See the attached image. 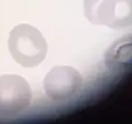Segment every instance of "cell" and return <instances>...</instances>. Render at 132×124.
Masks as SVG:
<instances>
[{"instance_id":"6da1fadb","label":"cell","mask_w":132,"mask_h":124,"mask_svg":"<svg viewBox=\"0 0 132 124\" xmlns=\"http://www.w3.org/2000/svg\"><path fill=\"white\" fill-rule=\"evenodd\" d=\"M7 47L13 60L24 68L40 65L49 49L41 32L29 24H20L10 32Z\"/></svg>"},{"instance_id":"7a4b0ae2","label":"cell","mask_w":132,"mask_h":124,"mask_svg":"<svg viewBox=\"0 0 132 124\" xmlns=\"http://www.w3.org/2000/svg\"><path fill=\"white\" fill-rule=\"evenodd\" d=\"M32 89L26 78L17 74L0 75V116L15 117L32 102Z\"/></svg>"},{"instance_id":"3957f363","label":"cell","mask_w":132,"mask_h":124,"mask_svg":"<svg viewBox=\"0 0 132 124\" xmlns=\"http://www.w3.org/2000/svg\"><path fill=\"white\" fill-rule=\"evenodd\" d=\"M43 90L49 99L61 102L74 98L81 90L84 77L71 66H55L43 78Z\"/></svg>"},{"instance_id":"277c9868","label":"cell","mask_w":132,"mask_h":124,"mask_svg":"<svg viewBox=\"0 0 132 124\" xmlns=\"http://www.w3.org/2000/svg\"><path fill=\"white\" fill-rule=\"evenodd\" d=\"M113 0H84V13L93 25H109Z\"/></svg>"},{"instance_id":"5b68a950","label":"cell","mask_w":132,"mask_h":124,"mask_svg":"<svg viewBox=\"0 0 132 124\" xmlns=\"http://www.w3.org/2000/svg\"><path fill=\"white\" fill-rule=\"evenodd\" d=\"M132 24V0H113L109 28L124 29Z\"/></svg>"},{"instance_id":"8992f818","label":"cell","mask_w":132,"mask_h":124,"mask_svg":"<svg viewBox=\"0 0 132 124\" xmlns=\"http://www.w3.org/2000/svg\"><path fill=\"white\" fill-rule=\"evenodd\" d=\"M130 35L116 40L106 52V64L108 66L130 64Z\"/></svg>"}]
</instances>
